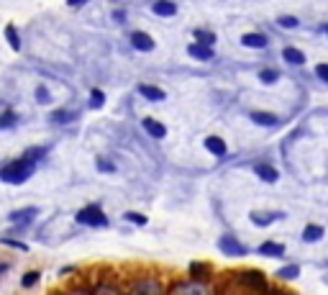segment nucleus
Masks as SVG:
<instances>
[{
  "label": "nucleus",
  "instance_id": "obj_36",
  "mask_svg": "<svg viewBox=\"0 0 328 295\" xmlns=\"http://www.w3.org/2000/svg\"><path fill=\"white\" fill-rule=\"evenodd\" d=\"M36 103H41V105L52 103V93H49L44 85H39V87H36Z\"/></svg>",
  "mask_w": 328,
  "mask_h": 295
},
{
  "label": "nucleus",
  "instance_id": "obj_22",
  "mask_svg": "<svg viewBox=\"0 0 328 295\" xmlns=\"http://www.w3.org/2000/svg\"><path fill=\"white\" fill-rule=\"evenodd\" d=\"M282 59H285L287 64H295V67H302V64H305V54H302L300 49H295V47H285V49H282Z\"/></svg>",
  "mask_w": 328,
  "mask_h": 295
},
{
  "label": "nucleus",
  "instance_id": "obj_3",
  "mask_svg": "<svg viewBox=\"0 0 328 295\" xmlns=\"http://www.w3.org/2000/svg\"><path fill=\"white\" fill-rule=\"evenodd\" d=\"M216 285L213 282H198V280H188V277H175L167 282V292L164 295H216Z\"/></svg>",
  "mask_w": 328,
  "mask_h": 295
},
{
  "label": "nucleus",
  "instance_id": "obj_10",
  "mask_svg": "<svg viewBox=\"0 0 328 295\" xmlns=\"http://www.w3.org/2000/svg\"><path fill=\"white\" fill-rule=\"evenodd\" d=\"M249 218H251V223L254 226H259V229H264V226H272L274 221H279V218H285V213H272V211H251L249 213Z\"/></svg>",
  "mask_w": 328,
  "mask_h": 295
},
{
  "label": "nucleus",
  "instance_id": "obj_18",
  "mask_svg": "<svg viewBox=\"0 0 328 295\" xmlns=\"http://www.w3.org/2000/svg\"><path fill=\"white\" fill-rule=\"evenodd\" d=\"M274 277H277L279 282H292V280L300 277V264H285V267H279V269L274 272Z\"/></svg>",
  "mask_w": 328,
  "mask_h": 295
},
{
  "label": "nucleus",
  "instance_id": "obj_25",
  "mask_svg": "<svg viewBox=\"0 0 328 295\" xmlns=\"http://www.w3.org/2000/svg\"><path fill=\"white\" fill-rule=\"evenodd\" d=\"M46 152H49V149H46V146H31V149H26V152H24L21 157H26L29 162H34V165H39V162H41V160L46 157Z\"/></svg>",
  "mask_w": 328,
  "mask_h": 295
},
{
  "label": "nucleus",
  "instance_id": "obj_1",
  "mask_svg": "<svg viewBox=\"0 0 328 295\" xmlns=\"http://www.w3.org/2000/svg\"><path fill=\"white\" fill-rule=\"evenodd\" d=\"M228 285H231V290H236V295H264L272 287L267 275L254 269V267L231 272L228 275Z\"/></svg>",
  "mask_w": 328,
  "mask_h": 295
},
{
  "label": "nucleus",
  "instance_id": "obj_41",
  "mask_svg": "<svg viewBox=\"0 0 328 295\" xmlns=\"http://www.w3.org/2000/svg\"><path fill=\"white\" fill-rule=\"evenodd\" d=\"M8 269H11V262H0V277H3Z\"/></svg>",
  "mask_w": 328,
  "mask_h": 295
},
{
  "label": "nucleus",
  "instance_id": "obj_11",
  "mask_svg": "<svg viewBox=\"0 0 328 295\" xmlns=\"http://www.w3.org/2000/svg\"><path fill=\"white\" fill-rule=\"evenodd\" d=\"M254 175H256L262 183H269V185L279 180V172H277L272 165H267V162H256V165H254Z\"/></svg>",
  "mask_w": 328,
  "mask_h": 295
},
{
  "label": "nucleus",
  "instance_id": "obj_32",
  "mask_svg": "<svg viewBox=\"0 0 328 295\" xmlns=\"http://www.w3.org/2000/svg\"><path fill=\"white\" fill-rule=\"evenodd\" d=\"M16 123H18V116L13 110H6L3 116H0V131H3V128H13Z\"/></svg>",
  "mask_w": 328,
  "mask_h": 295
},
{
  "label": "nucleus",
  "instance_id": "obj_33",
  "mask_svg": "<svg viewBox=\"0 0 328 295\" xmlns=\"http://www.w3.org/2000/svg\"><path fill=\"white\" fill-rule=\"evenodd\" d=\"M95 167H98V172H105V175H113L115 172V165L110 160H105V157H98L95 160Z\"/></svg>",
  "mask_w": 328,
  "mask_h": 295
},
{
  "label": "nucleus",
  "instance_id": "obj_9",
  "mask_svg": "<svg viewBox=\"0 0 328 295\" xmlns=\"http://www.w3.org/2000/svg\"><path fill=\"white\" fill-rule=\"evenodd\" d=\"M87 287H90V295H123V287L118 280H95Z\"/></svg>",
  "mask_w": 328,
  "mask_h": 295
},
{
  "label": "nucleus",
  "instance_id": "obj_20",
  "mask_svg": "<svg viewBox=\"0 0 328 295\" xmlns=\"http://www.w3.org/2000/svg\"><path fill=\"white\" fill-rule=\"evenodd\" d=\"M241 44L249 47V49H264V47L269 44V39H267L264 34H244V36H241Z\"/></svg>",
  "mask_w": 328,
  "mask_h": 295
},
{
  "label": "nucleus",
  "instance_id": "obj_29",
  "mask_svg": "<svg viewBox=\"0 0 328 295\" xmlns=\"http://www.w3.org/2000/svg\"><path fill=\"white\" fill-rule=\"evenodd\" d=\"M75 118H77L75 110H57V113H52V123H72Z\"/></svg>",
  "mask_w": 328,
  "mask_h": 295
},
{
  "label": "nucleus",
  "instance_id": "obj_12",
  "mask_svg": "<svg viewBox=\"0 0 328 295\" xmlns=\"http://www.w3.org/2000/svg\"><path fill=\"white\" fill-rule=\"evenodd\" d=\"M256 252H259L262 257L282 259V257H285V244H279V241H262V244L256 246Z\"/></svg>",
  "mask_w": 328,
  "mask_h": 295
},
{
  "label": "nucleus",
  "instance_id": "obj_35",
  "mask_svg": "<svg viewBox=\"0 0 328 295\" xmlns=\"http://www.w3.org/2000/svg\"><path fill=\"white\" fill-rule=\"evenodd\" d=\"M103 105H105V93H103V90H92V93H90V108L98 110V108H103Z\"/></svg>",
  "mask_w": 328,
  "mask_h": 295
},
{
  "label": "nucleus",
  "instance_id": "obj_28",
  "mask_svg": "<svg viewBox=\"0 0 328 295\" xmlns=\"http://www.w3.org/2000/svg\"><path fill=\"white\" fill-rule=\"evenodd\" d=\"M0 244H3V246H11V249H16V252H29V244H26V241H18V239H13V236H0Z\"/></svg>",
  "mask_w": 328,
  "mask_h": 295
},
{
  "label": "nucleus",
  "instance_id": "obj_14",
  "mask_svg": "<svg viewBox=\"0 0 328 295\" xmlns=\"http://www.w3.org/2000/svg\"><path fill=\"white\" fill-rule=\"evenodd\" d=\"M141 126H144V131H146L151 139H164V136H167V126L159 123V121H154V118H144Z\"/></svg>",
  "mask_w": 328,
  "mask_h": 295
},
{
  "label": "nucleus",
  "instance_id": "obj_5",
  "mask_svg": "<svg viewBox=\"0 0 328 295\" xmlns=\"http://www.w3.org/2000/svg\"><path fill=\"white\" fill-rule=\"evenodd\" d=\"M75 221H77L80 226H87V229H108V226H110L105 211H103L98 203H90V206L80 208V211L75 213Z\"/></svg>",
  "mask_w": 328,
  "mask_h": 295
},
{
  "label": "nucleus",
  "instance_id": "obj_17",
  "mask_svg": "<svg viewBox=\"0 0 328 295\" xmlns=\"http://www.w3.org/2000/svg\"><path fill=\"white\" fill-rule=\"evenodd\" d=\"M325 236V229L320 226V223H308L305 229H302V241L305 244H315V241H320Z\"/></svg>",
  "mask_w": 328,
  "mask_h": 295
},
{
  "label": "nucleus",
  "instance_id": "obj_37",
  "mask_svg": "<svg viewBox=\"0 0 328 295\" xmlns=\"http://www.w3.org/2000/svg\"><path fill=\"white\" fill-rule=\"evenodd\" d=\"M277 24H279L282 29H295V26H297V18H295V16H282Z\"/></svg>",
  "mask_w": 328,
  "mask_h": 295
},
{
  "label": "nucleus",
  "instance_id": "obj_16",
  "mask_svg": "<svg viewBox=\"0 0 328 295\" xmlns=\"http://www.w3.org/2000/svg\"><path fill=\"white\" fill-rule=\"evenodd\" d=\"M131 44H133V49H138V52H151V49H154V39H151L149 34H144V31H133V34H131Z\"/></svg>",
  "mask_w": 328,
  "mask_h": 295
},
{
  "label": "nucleus",
  "instance_id": "obj_21",
  "mask_svg": "<svg viewBox=\"0 0 328 295\" xmlns=\"http://www.w3.org/2000/svg\"><path fill=\"white\" fill-rule=\"evenodd\" d=\"M190 57L198 62H210L213 59V47H203V44H190Z\"/></svg>",
  "mask_w": 328,
  "mask_h": 295
},
{
  "label": "nucleus",
  "instance_id": "obj_13",
  "mask_svg": "<svg viewBox=\"0 0 328 295\" xmlns=\"http://www.w3.org/2000/svg\"><path fill=\"white\" fill-rule=\"evenodd\" d=\"M205 149L213 154V157H226L228 154V146L221 136H205Z\"/></svg>",
  "mask_w": 328,
  "mask_h": 295
},
{
  "label": "nucleus",
  "instance_id": "obj_26",
  "mask_svg": "<svg viewBox=\"0 0 328 295\" xmlns=\"http://www.w3.org/2000/svg\"><path fill=\"white\" fill-rule=\"evenodd\" d=\"M6 39H8V44H11V49H13V52H21V39H18V31H16V26H13V24H8V26H6Z\"/></svg>",
  "mask_w": 328,
  "mask_h": 295
},
{
  "label": "nucleus",
  "instance_id": "obj_23",
  "mask_svg": "<svg viewBox=\"0 0 328 295\" xmlns=\"http://www.w3.org/2000/svg\"><path fill=\"white\" fill-rule=\"evenodd\" d=\"M249 118H251V121H254L256 126H269V128L279 123V118H277L274 113H267V110H254V113H251Z\"/></svg>",
  "mask_w": 328,
  "mask_h": 295
},
{
  "label": "nucleus",
  "instance_id": "obj_27",
  "mask_svg": "<svg viewBox=\"0 0 328 295\" xmlns=\"http://www.w3.org/2000/svg\"><path fill=\"white\" fill-rule=\"evenodd\" d=\"M62 295H90V287L85 282H72L62 290Z\"/></svg>",
  "mask_w": 328,
  "mask_h": 295
},
{
  "label": "nucleus",
  "instance_id": "obj_40",
  "mask_svg": "<svg viewBox=\"0 0 328 295\" xmlns=\"http://www.w3.org/2000/svg\"><path fill=\"white\" fill-rule=\"evenodd\" d=\"M113 21L115 24H126V11H113Z\"/></svg>",
  "mask_w": 328,
  "mask_h": 295
},
{
  "label": "nucleus",
  "instance_id": "obj_15",
  "mask_svg": "<svg viewBox=\"0 0 328 295\" xmlns=\"http://www.w3.org/2000/svg\"><path fill=\"white\" fill-rule=\"evenodd\" d=\"M138 93H141L146 100H151V103H161L164 98H167V93H164L161 87H156V85H146V82H141V85H138Z\"/></svg>",
  "mask_w": 328,
  "mask_h": 295
},
{
  "label": "nucleus",
  "instance_id": "obj_30",
  "mask_svg": "<svg viewBox=\"0 0 328 295\" xmlns=\"http://www.w3.org/2000/svg\"><path fill=\"white\" fill-rule=\"evenodd\" d=\"M123 221H128V223H133V226H146V223H149V218H146L144 213H136V211H126V213H123Z\"/></svg>",
  "mask_w": 328,
  "mask_h": 295
},
{
  "label": "nucleus",
  "instance_id": "obj_34",
  "mask_svg": "<svg viewBox=\"0 0 328 295\" xmlns=\"http://www.w3.org/2000/svg\"><path fill=\"white\" fill-rule=\"evenodd\" d=\"M259 80H262L264 85H274V82L279 80V72H277V70H262V72H259Z\"/></svg>",
  "mask_w": 328,
  "mask_h": 295
},
{
  "label": "nucleus",
  "instance_id": "obj_6",
  "mask_svg": "<svg viewBox=\"0 0 328 295\" xmlns=\"http://www.w3.org/2000/svg\"><path fill=\"white\" fill-rule=\"evenodd\" d=\"M36 216H39V208L36 206H29V208H21V211L8 213V221L13 223V234H24Z\"/></svg>",
  "mask_w": 328,
  "mask_h": 295
},
{
  "label": "nucleus",
  "instance_id": "obj_19",
  "mask_svg": "<svg viewBox=\"0 0 328 295\" xmlns=\"http://www.w3.org/2000/svg\"><path fill=\"white\" fill-rule=\"evenodd\" d=\"M151 11H154L156 16H161V18H172V16L177 13V6L172 3V0H156Z\"/></svg>",
  "mask_w": 328,
  "mask_h": 295
},
{
  "label": "nucleus",
  "instance_id": "obj_42",
  "mask_svg": "<svg viewBox=\"0 0 328 295\" xmlns=\"http://www.w3.org/2000/svg\"><path fill=\"white\" fill-rule=\"evenodd\" d=\"M82 3H87V0H67V6H72V8H77V6H82Z\"/></svg>",
  "mask_w": 328,
  "mask_h": 295
},
{
  "label": "nucleus",
  "instance_id": "obj_31",
  "mask_svg": "<svg viewBox=\"0 0 328 295\" xmlns=\"http://www.w3.org/2000/svg\"><path fill=\"white\" fill-rule=\"evenodd\" d=\"M195 44H203V47H213L216 44V34H210V31H203V29H198L195 31Z\"/></svg>",
  "mask_w": 328,
  "mask_h": 295
},
{
  "label": "nucleus",
  "instance_id": "obj_2",
  "mask_svg": "<svg viewBox=\"0 0 328 295\" xmlns=\"http://www.w3.org/2000/svg\"><path fill=\"white\" fill-rule=\"evenodd\" d=\"M121 287H123V295H164L167 292V280L159 277L156 272H141V275H131Z\"/></svg>",
  "mask_w": 328,
  "mask_h": 295
},
{
  "label": "nucleus",
  "instance_id": "obj_7",
  "mask_svg": "<svg viewBox=\"0 0 328 295\" xmlns=\"http://www.w3.org/2000/svg\"><path fill=\"white\" fill-rule=\"evenodd\" d=\"M218 249H221L226 257H246V254H249V246H246L241 239H236L233 234H223V236L218 239Z\"/></svg>",
  "mask_w": 328,
  "mask_h": 295
},
{
  "label": "nucleus",
  "instance_id": "obj_24",
  "mask_svg": "<svg viewBox=\"0 0 328 295\" xmlns=\"http://www.w3.org/2000/svg\"><path fill=\"white\" fill-rule=\"evenodd\" d=\"M39 280H41V269H29V272L21 275V287L24 290H31V287L39 285Z\"/></svg>",
  "mask_w": 328,
  "mask_h": 295
},
{
  "label": "nucleus",
  "instance_id": "obj_39",
  "mask_svg": "<svg viewBox=\"0 0 328 295\" xmlns=\"http://www.w3.org/2000/svg\"><path fill=\"white\" fill-rule=\"evenodd\" d=\"M315 75H318V80L325 82V80H328V67H325V64H318V67H315Z\"/></svg>",
  "mask_w": 328,
  "mask_h": 295
},
{
  "label": "nucleus",
  "instance_id": "obj_8",
  "mask_svg": "<svg viewBox=\"0 0 328 295\" xmlns=\"http://www.w3.org/2000/svg\"><path fill=\"white\" fill-rule=\"evenodd\" d=\"M216 269L210 262H190L188 264V280H198V282H213Z\"/></svg>",
  "mask_w": 328,
  "mask_h": 295
},
{
  "label": "nucleus",
  "instance_id": "obj_4",
  "mask_svg": "<svg viewBox=\"0 0 328 295\" xmlns=\"http://www.w3.org/2000/svg\"><path fill=\"white\" fill-rule=\"evenodd\" d=\"M36 167H39V165L29 162L26 157H18V160L8 162L6 167H0V180L8 183V185H24V183L36 172Z\"/></svg>",
  "mask_w": 328,
  "mask_h": 295
},
{
  "label": "nucleus",
  "instance_id": "obj_38",
  "mask_svg": "<svg viewBox=\"0 0 328 295\" xmlns=\"http://www.w3.org/2000/svg\"><path fill=\"white\" fill-rule=\"evenodd\" d=\"M264 295H295L292 290H285V287H269Z\"/></svg>",
  "mask_w": 328,
  "mask_h": 295
}]
</instances>
